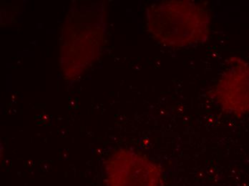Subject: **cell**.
<instances>
[{"mask_svg": "<svg viewBox=\"0 0 249 186\" xmlns=\"http://www.w3.org/2000/svg\"><path fill=\"white\" fill-rule=\"evenodd\" d=\"M215 95L229 113H249V63L241 61L231 66L217 84Z\"/></svg>", "mask_w": 249, "mask_h": 186, "instance_id": "3", "label": "cell"}, {"mask_svg": "<svg viewBox=\"0 0 249 186\" xmlns=\"http://www.w3.org/2000/svg\"><path fill=\"white\" fill-rule=\"evenodd\" d=\"M109 186H160L161 173L154 163L138 154L123 151L107 166Z\"/></svg>", "mask_w": 249, "mask_h": 186, "instance_id": "2", "label": "cell"}, {"mask_svg": "<svg viewBox=\"0 0 249 186\" xmlns=\"http://www.w3.org/2000/svg\"><path fill=\"white\" fill-rule=\"evenodd\" d=\"M158 33L165 44L186 48L207 39L210 18L194 1H164L157 8Z\"/></svg>", "mask_w": 249, "mask_h": 186, "instance_id": "1", "label": "cell"}]
</instances>
